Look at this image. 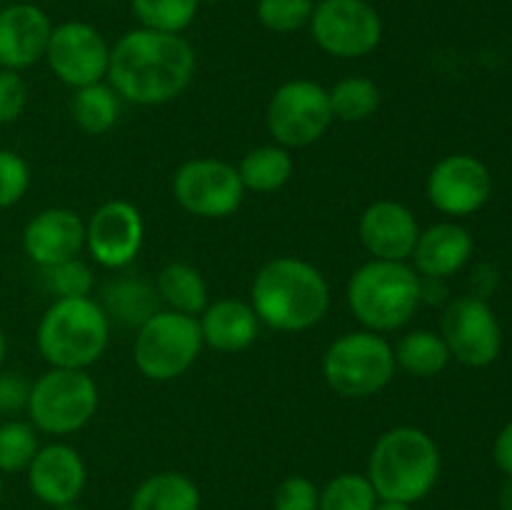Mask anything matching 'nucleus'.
<instances>
[{
  "instance_id": "4468645a",
  "label": "nucleus",
  "mask_w": 512,
  "mask_h": 510,
  "mask_svg": "<svg viewBox=\"0 0 512 510\" xmlns=\"http://www.w3.org/2000/svg\"><path fill=\"white\" fill-rule=\"evenodd\" d=\"M493 193L488 165L470 153L440 158L425 180V195L438 213L448 218H468L478 213Z\"/></svg>"
},
{
  "instance_id": "7ed1b4c3",
  "label": "nucleus",
  "mask_w": 512,
  "mask_h": 510,
  "mask_svg": "<svg viewBox=\"0 0 512 510\" xmlns=\"http://www.w3.org/2000/svg\"><path fill=\"white\" fill-rule=\"evenodd\" d=\"M365 475L380 500L415 505L438 485L440 448L423 428L395 425L375 440Z\"/></svg>"
},
{
  "instance_id": "f257e3e1",
  "label": "nucleus",
  "mask_w": 512,
  "mask_h": 510,
  "mask_svg": "<svg viewBox=\"0 0 512 510\" xmlns=\"http://www.w3.org/2000/svg\"><path fill=\"white\" fill-rule=\"evenodd\" d=\"M198 58L183 35L135 28L110 45L108 83L123 103L163 105L193 83Z\"/></svg>"
},
{
  "instance_id": "37998d69",
  "label": "nucleus",
  "mask_w": 512,
  "mask_h": 510,
  "mask_svg": "<svg viewBox=\"0 0 512 510\" xmlns=\"http://www.w3.org/2000/svg\"><path fill=\"white\" fill-rule=\"evenodd\" d=\"M3 493H5V480H3V473H0V500H3Z\"/></svg>"
},
{
  "instance_id": "f3484780",
  "label": "nucleus",
  "mask_w": 512,
  "mask_h": 510,
  "mask_svg": "<svg viewBox=\"0 0 512 510\" xmlns=\"http://www.w3.org/2000/svg\"><path fill=\"white\" fill-rule=\"evenodd\" d=\"M358 235L375 260L408 263L418 243L420 225L408 205L398 200H375L360 215Z\"/></svg>"
},
{
  "instance_id": "f704fd0d",
  "label": "nucleus",
  "mask_w": 512,
  "mask_h": 510,
  "mask_svg": "<svg viewBox=\"0 0 512 510\" xmlns=\"http://www.w3.org/2000/svg\"><path fill=\"white\" fill-rule=\"evenodd\" d=\"M273 510H320V488L305 475H290L275 488Z\"/></svg>"
},
{
  "instance_id": "473e14b6",
  "label": "nucleus",
  "mask_w": 512,
  "mask_h": 510,
  "mask_svg": "<svg viewBox=\"0 0 512 510\" xmlns=\"http://www.w3.org/2000/svg\"><path fill=\"white\" fill-rule=\"evenodd\" d=\"M43 280L45 288L55 298H88V295H93L95 288L93 270L80 258H70L65 263L43 268Z\"/></svg>"
},
{
  "instance_id": "2f4dec72",
  "label": "nucleus",
  "mask_w": 512,
  "mask_h": 510,
  "mask_svg": "<svg viewBox=\"0 0 512 510\" xmlns=\"http://www.w3.org/2000/svg\"><path fill=\"white\" fill-rule=\"evenodd\" d=\"M315 0H258L255 15L270 33H295L308 28Z\"/></svg>"
},
{
  "instance_id": "6ab92c4d",
  "label": "nucleus",
  "mask_w": 512,
  "mask_h": 510,
  "mask_svg": "<svg viewBox=\"0 0 512 510\" xmlns=\"http://www.w3.org/2000/svg\"><path fill=\"white\" fill-rule=\"evenodd\" d=\"M53 20L33 3H13L0 10V68H30L45 58Z\"/></svg>"
},
{
  "instance_id": "39448f33",
  "label": "nucleus",
  "mask_w": 512,
  "mask_h": 510,
  "mask_svg": "<svg viewBox=\"0 0 512 510\" xmlns=\"http://www.w3.org/2000/svg\"><path fill=\"white\" fill-rule=\"evenodd\" d=\"M110 325L93 295L55 298L35 330L38 353L50 368L88 370L108 348Z\"/></svg>"
},
{
  "instance_id": "ea45409f",
  "label": "nucleus",
  "mask_w": 512,
  "mask_h": 510,
  "mask_svg": "<svg viewBox=\"0 0 512 510\" xmlns=\"http://www.w3.org/2000/svg\"><path fill=\"white\" fill-rule=\"evenodd\" d=\"M375 510H413V505L395 503V500H378Z\"/></svg>"
},
{
  "instance_id": "c85d7f7f",
  "label": "nucleus",
  "mask_w": 512,
  "mask_h": 510,
  "mask_svg": "<svg viewBox=\"0 0 512 510\" xmlns=\"http://www.w3.org/2000/svg\"><path fill=\"white\" fill-rule=\"evenodd\" d=\"M130 10L140 28L183 35L198 15L200 0H130Z\"/></svg>"
},
{
  "instance_id": "e433bc0d",
  "label": "nucleus",
  "mask_w": 512,
  "mask_h": 510,
  "mask_svg": "<svg viewBox=\"0 0 512 510\" xmlns=\"http://www.w3.org/2000/svg\"><path fill=\"white\" fill-rule=\"evenodd\" d=\"M30 398V380L15 370L0 368V415L5 418H18L28 410Z\"/></svg>"
},
{
  "instance_id": "b1692460",
  "label": "nucleus",
  "mask_w": 512,
  "mask_h": 510,
  "mask_svg": "<svg viewBox=\"0 0 512 510\" xmlns=\"http://www.w3.org/2000/svg\"><path fill=\"white\" fill-rule=\"evenodd\" d=\"M155 290H158L160 303L168 305V310L193 315V318H198L210 303L203 273L183 260H173L160 268V273L155 275Z\"/></svg>"
},
{
  "instance_id": "aec40b11",
  "label": "nucleus",
  "mask_w": 512,
  "mask_h": 510,
  "mask_svg": "<svg viewBox=\"0 0 512 510\" xmlns=\"http://www.w3.org/2000/svg\"><path fill=\"white\" fill-rule=\"evenodd\" d=\"M473 250L475 243L470 230L455 220H443L420 230L410 260L420 278L448 280L470 263Z\"/></svg>"
},
{
  "instance_id": "79ce46f5",
  "label": "nucleus",
  "mask_w": 512,
  "mask_h": 510,
  "mask_svg": "<svg viewBox=\"0 0 512 510\" xmlns=\"http://www.w3.org/2000/svg\"><path fill=\"white\" fill-rule=\"evenodd\" d=\"M53 510H83V508H78V503H73V505H63V508H53Z\"/></svg>"
},
{
  "instance_id": "6e6552de",
  "label": "nucleus",
  "mask_w": 512,
  "mask_h": 510,
  "mask_svg": "<svg viewBox=\"0 0 512 510\" xmlns=\"http://www.w3.org/2000/svg\"><path fill=\"white\" fill-rule=\"evenodd\" d=\"M203 350L198 318L175 310H158L135 333V368L155 383H168L188 373Z\"/></svg>"
},
{
  "instance_id": "2eb2a0df",
  "label": "nucleus",
  "mask_w": 512,
  "mask_h": 510,
  "mask_svg": "<svg viewBox=\"0 0 512 510\" xmlns=\"http://www.w3.org/2000/svg\"><path fill=\"white\" fill-rule=\"evenodd\" d=\"M145 240V220L130 200H108L85 223V248L90 258L108 270L135 263Z\"/></svg>"
},
{
  "instance_id": "393cba45",
  "label": "nucleus",
  "mask_w": 512,
  "mask_h": 510,
  "mask_svg": "<svg viewBox=\"0 0 512 510\" xmlns=\"http://www.w3.org/2000/svg\"><path fill=\"white\" fill-rule=\"evenodd\" d=\"M395 365L413 378H435L448 368L450 350L435 330H410L393 345Z\"/></svg>"
},
{
  "instance_id": "423d86ee",
  "label": "nucleus",
  "mask_w": 512,
  "mask_h": 510,
  "mask_svg": "<svg viewBox=\"0 0 512 510\" xmlns=\"http://www.w3.org/2000/svg\"><path fill=\"white\" fill-rule=\"evenodd\" d=\"M395 353L385 335L350 330L335 338L323 353V378L340 398H370L395 378Z\"/></svg>"
},
{
  "instance_id": "c9c22d12",
  "label": "nucleus",
  "mask_w": 512,
  "mask_h": 510,
  "mask_svg": "<svg viewBox=\"0 0 512 510\" xmlns=\"http://www.w3.org/2000/svg\"><path fill=\"white\" fill-rule=\"evenodd\" d=\"M28 105V85L15 70L0 68V125L15 123Z\"/></svg>"
},
{
  "instance_id": "1a4fd4ad",
  "label": "nucleus",
  "mask_w": 512,
  "mask_h": 510,
  "mask_svg": "<svg viewBox=\"0 0 512 510\" xmlns=\"http://www.w3.org/2000/svg\"><path fill=\"white\" fill-rule=\"evenodd\" d=\"M333 120L328 88L308 78H295L280 85L265 108L268 133L288 150L318 143Z\"/></svg>"
},
{
  "instance_id": "f8f14e48",
  "label": "nucleus",
  "mask_w": 512,
  "mask_h": 510,
  "mask_svg": "<svg viewBox=\"0 0 512 510\" xmlns=\"http://www.w3.org/2000/svg\"><path fill=\"white\" fill-rule=\"evenodd\" d=\"M440 335L450 350V358L468 368H488L503 350V328L490 308L478 295H463L445 305L440 320Z\"/></svg>"
},
{
  "instance_id": "ddd939ff",
  "label": "nucleus",
  "mask_w": 512,
  "mask_h": 510,
  "mask_svg": "<svg viewBox=\"0 0 512 510\" xmlns=\"http://www.w3.org/2000/svg\"><path fill=\"white\" fill-rule=\"evenodd\" d=\"M45 63L60 83L70 88L100 83L108 78L110 45L98 28L83 20H65L53 25Z\"/></svg>"
},
{
  "instance_id": "4be33fe9",
  "label": "nucleus",
  "mask_w": 512,
  "mask_h": 510,
  "mask_svg": "<svg viewBox=\"0 0 512 510\" xmlns=\"http://www.w3.org/2000/svg\"><path fill=\"white\" fill-rule=\"evenodd\" d=\"M98 303L105 310L110 323L135 330L160 310V298L155 285H150L143 278H135V275H120V278L110 280L100 290Z\"/></svg>"
},
{
  "instance_id": "c03bdc74",
  "label": "nucleus",
  "mask_w": 512,
  "mask_h": 510,
  "mask_svg": "<svg viewBox=\"0 0 512 510\" xmlns=\"http://www.w3.org/2000/svg\"><path fill=\"white\" fill-rule=\"evenodd\" d=\"M215 5V3H223V0H200V5Z\"/></svg>"
},
{
  "instance_id": "cd10ccee",
  "label": "nucleus",
  "mask_w": 512,
  "mask_h": 510,
  "mask_svg": "<svg viewBox=\"0 0 512 510\" xmlns=\"http://www.w3.org/2000/svg\"><path fill=\"white\" fill-rule=\"evenodd\" d=\"M328 95L333 118L343 120V123H363V120L373 118L380 108L378 83L365 75H348V78L338 80L328 90Z\"/></svg>"
},
{
  "instance_id": "4c0bfd02",
  "label": "nucleus",
  "mask_w": 512,
  "mask_h": 510,
  "mask_svg": "<svg viewBox=\"0 0 512 510\" xmlns=\"http://www.w3.org/2000/svg\"><path fill=\"white\" fill-rule=\"evenodd\" d=\"M493 458L495 465H498L508 478H512V420L503 425V430H500L498 438H495Z\"/></svg>"
},
{
  "instance_id": "9b49d317",
  "label": "nucleus",
  "mask_w": 512,
  "mask_h": 510,
  "mask_svg": "<svg viewBox=\"0 0 512 510\" xmlns=\"http://www.w3.org/2000/svg\"><path fill=\"white\" fill-rule=\"evenodd\" d=\"M173 195L185 213L223 220L238 213L245 188L235 165L220 158H193L173 173Z\"/></svg>"
},
{
  "instance_id": "bb28decb",
  "label": "nucleus",
  "mask_w": 512,
  "mask_h": 510,
  "mask_svg": "<svg viewBox=\"0 0 512 510\" xmlns=\"http://www.w3.org/2000/svg\"><path fill=\"white\" fill-rule=\"evenodd\" d=\"M123 100L115 93L108 80L75 88L70 98V115L75 125L88 135H105L115 128L120 118Z\"/></svg>"
},
{
  "instance_id": "7c9ffc66",
  "label": "nucleus",
  "mask_w": 512,
  "mask_h": 510,
  "mask_svg": "<svg viewBox=\"0 0 512 510\" xmlns=\"http://www.w3.org/2000/svg\"><path fill=\"white\" fill-rule=\"evenodd\" d=\"M378 500L365 473H340L320 488V510H375Z\"/></svg>"
},
{
  "instance_id": "a19ab883",
  "label": "nucleus",
  "mask_w": 512,
  "mask_h": 510,
  "mask_svg": "<svg viewBox=\"0 0 512 510\" xmlns=\"http://www.w3.org/2000/svg\"><path fill=\"white\" fill-rule=\"evenodd\" d=\"M5 353H8V338H5V330L3 325H0V368H3Z\"/></svg>"
},
{
  "instance_id": "20e7f679",
  "label": "nucleus",
  "mask_w": 512,
  "mask_h": 510,
  "mask_svg": "<svg viewBox=\"0 0 512 510\" xmlns=\"http://www.w3.org/2000/svg\"><path fill=\"white\" fill-rule=\"evenodd\" d=\"M353 318L373 333H395L418 313L420 275L410 263L370 258L353 270L345 288Z\"/></svg>"
},
{
  "instance_id": "dca6fc26",
  "label": "nucleus",
  "mask_w": 512,
  "mask_h": 510,
  "mask_svg": "<svg viewBox=\"0 0 512 510\" xmlns=\"http://www.w3.org/2000/svg\"><path fill=\"white\" fill-rule=\"evenodd\" d=\"M28 488L35 498L50 508H63V505L78 503L88 483V468L85 460L73 445L68 443H48L40 445L35 458L30 460Z\"/></svg>"
},
{
  "instance_id": "412c9836",
  "label": "nucleus",
  "mask_w": 512,
  "mask_h": 510,
  "mask_svg": "<svg viewBox=\"0 0 512 510\" xmlns=\"http://www.w3.org/2000/svg\"><path fill=\"white\" fill-rule=\"evenodd\" d=\"M203 345L218 353H240L248 350L260 335V320L253 305L238 298H220L208 303L198 315Z\"/></svg>"
},
{
  "instance_id": "72a5a7b5",
  "label": "nucleus",
  "mask_w": 512,
  "mask_h": 510,
  "mask_svg": "<svg viewBox=\"0 0 512 510\" xmlns=\"http://www.w3.org/2000/svg\"><path fill=\"white\" fill-rule=\"evenodd\" d=\"M30 165L20 153L0 148V210L13 208L30 188Z\"/></svg>"
},
{
  "instance_id": "0eeeda50",
  "label": "nucleus",
  "mask_w": 512,
  "mask_h": 510,
  "mask_svg": "<svg viewBox=\"0 0 512 510\" xmlns=\"http://www.w3.org/2000/svg\"><path fill=\"white\" fill-rule=\"evenodd\" d=\"M98 383L88 370L50 368L30 383L28 415L38 433L65 438L83 430L98 413Z\"/></svg>"
},
{
  "instance_id": "a878e982",
  "label": "nucleus",
  "mask_w": 512,
  "mask_h": 510,
  "mask_svg": "<svg viewBox=\"0 0 512 510\" xmlns=\"http://www.w3.org/2000/svg\"><path fill=\"white\" fill-rule=\"evenodd\" d=\"M293 170V153L278 143L248 150L238 165L243 188L253 190V193H275L293 178Z\"/></svg>"
},
{
  "instance_id": "5701e85b",
  "label": "nucleus",
  "mask_w": 512,
  "mask_h": 510,
  "mask_svg": "<svg viewBox=\"0 0 512 510\" xmlns=\"http://www.w3.org/2000/svg\"><path fill=\"white\" fill-rule=\"evenodd\" d=\"M128 510H200V488L178 470H163L140 480Z\"/></svg>"
},
{
  "instance_id": "c756f323",
  "label": "nucleus",
  "mask_w": 512,
  "mask_h": 510,
  "mask_svg": "<svg viewBox=\"0 0 512 510\" xmlns=\"http://www.w3.org/2000/svg\"><path fill=\"white\" fill-rule=\"evenodd\" d=\"M40 448L38 430L30 420L5 418L0 423V473H25Z\"/></svg>"
},
{
  "instance_id": "a211bd4d",
  "label": "nucleus",
  "mask_w": 512,
  "mask_h": 510,
  "mask_svg": "<svg viewBox=\"0 0 512 510\" xmlns=\"http://www.w3.org/2000/svg\"><path fill=\"white\" fill-rule=\"evenodd\" d=\"M85 248V220L73 208H45L23 228V250L40 270L78 258Z\"/></svg>"
},
{
  "instance_id": "9d476101",
  "label": "nucleus",
  "mask_w": 512,
  "mask_h": 510,
  "mask_svg": "<svg viewBox=\"0 0 512 510\" xmlns=\"http://www.w3.org/2000/svg\"><path fill=\"white\" fill-rule=\"evenodd\" d=\"M308 28L323 53L343 60L365 58L383 40V18L368 0H315Z\"/></svg>"
},
{
  "instance_id": "58836bf2",
  "label": "nucleus",
  "mask_w": 512,
  "mask_h": 510,
  "mask_svg": "<svg viewBox=\"0 0 512 510\" xmlns=\"http://www.w3.org/2000/svg\"><path fill=\"white\" fill-rule=\"evenodd\" d=\"M498 500H500V510H512V478H508L503 483Z\"/></svg>"
},
{
  "instance_id": "f03ea898",
  "label": "nucleus",
  "mask_w": 512,
  "mask_h": 510,
  "mask_svg": "<svg viewBox=\"0 0 512 510\" xmlns=\"http://www.w3.org/2000/svg\"><path fill=\"white\" fill-rule=\"evenodd\" d=\"M250 305L260 325L278 333H303L328 315L330 283L310 260L278 255L253 278Z\"/></svg>"
}]
</instances>
